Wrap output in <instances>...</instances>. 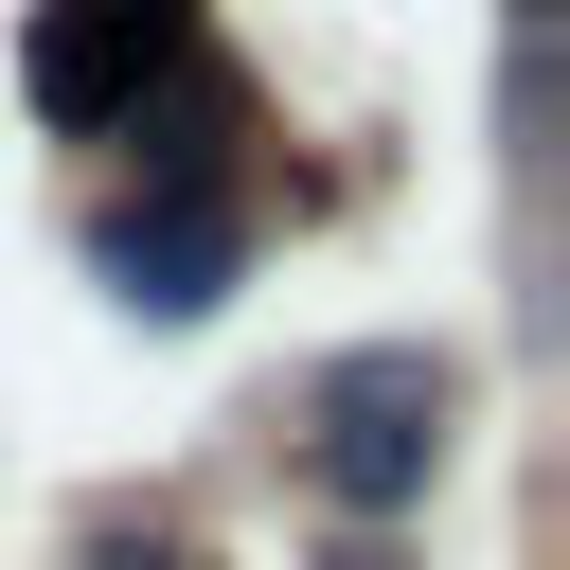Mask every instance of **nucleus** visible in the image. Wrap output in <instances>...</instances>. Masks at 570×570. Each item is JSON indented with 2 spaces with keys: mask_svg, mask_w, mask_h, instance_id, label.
Masks as SVG:
<instances>
[{
  "mask_svg": "<svg viewBox=\"0 0 570 570\" xmlns=\"http://www.w3.org/2000/svg\"><path fill=\"white\" fill-rule=\"evenodd\" d=\"M303 481L338 499V517H410L428 481H445V428H463V374L428 356V338H356V356H321L303 374Z\"/></svg>",
  "mask_w": 570,
  "mask_h": 570,
  "instance_id": "nucleus-1",
  "label": "nucleus"
},
{
  "mask_svg": "<svg viewBox=\"0 0 570 570\" xmlns=\"http://www.w3.org/2000/svg\"><path fill=\"white\" fill-rule=\"evenodd\" d=\"M178 71H196V0H36V36H18V89L71 142H107L125 107H160Z\"/></svg>",
  "mask_w": 570,
  "mask_h": 570,
  "instance_id": "nucleus-2",
  "label": "nucleus"
},
{
  "mask_svg": "<svg viewBox=\"0 0 570 570\" xmlns=\"http://www.w3.org/2000/svg\"><path fill=\"white\" fill-rule=\"evenodd\" d=\"M89 267H107V303H142V321H214L232 267H249V196H232V178H142L125 214H89Z\"/></svg>",
  "mask_w": 570,
  "mask_h": 570,
  "instance_id": "nucleus-3",
  "label": "nucleus"
},
{
  "mask_svg": "<svg viewBox=\"0 0 570 570\" xmlns=\"http://www.w3.org/2000/svg\"><path fill=\"white\" fill-rule=\"evenodd\" d=\"M71 570H196V534H178V517H89Z\"/></svg>",
  "mask_w": 570,
  "mask_h": 570,
  "instance_id": "nucleus-4",
  "label": "nucleus"
},
{
  "mask_svg": "<svg viewBox=\"0 0 570 570\" xmlns=\"http://www.w3.org/2000/svg\"><path fill=\"white\" fill-rule=\"evenodd\" d=\"M321 570H392V552H321Z\"/></svg>",
  "mask_w": 570,
  "mask_h": 570,
  "instance_id": "nucleus-5",
  "label": "nucleus"
}]
</instances>
